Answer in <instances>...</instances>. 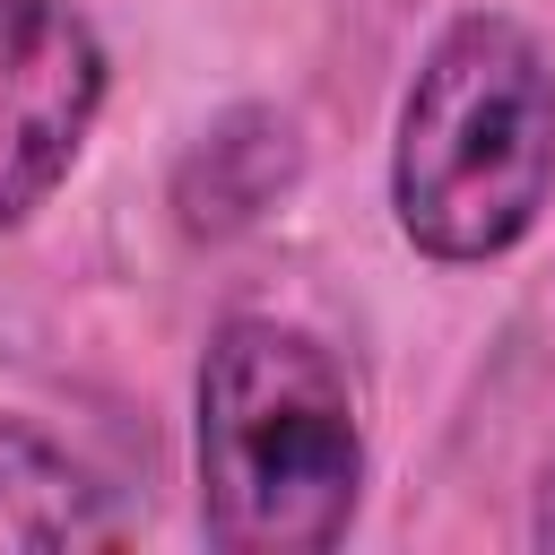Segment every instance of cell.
Here are the masks:
<instances>
[{
    "mask_svg": "<svg viewBox=\"0 0 555 555\" xmlns=\"http://www.w3.org/2000/svg\"><path fill=\"white\" fill-rule=\"evenodd\" d=\"M555 208V52L512 9H460L390 130V225L434 269L503 260Z\"/></svg>",
    "mask_w": 555,
    "mask_h": 555,
    "instance_id": "obj_2",
    "label": "cell"
},
{
    "mask_svg": "<svg viewBox=\"0 0 555 555\" xmlns=\"http://www.w3.org/2000/svg\"><path fill=\"white\" fill-rule=\"evenodd\" d=\"M529 546H555V460H546V477L529 494Z\"/></svg>",
    "mask_w": 555,
    "mask_h": 555,
    "instance_id": "obj_6",
    "label": "cell"
},
{
    "mask_svg": "<svg viewBox=\"0 0 555 555\" xmlns=\"http://www.w3.org/2000/svg\"><path fill=\"white\" fill-rule=\"evenodd\" d=\"M304 147H295V121L278 104H234L225 121L199 130V147L173 165V208L191 234H234L251 225L260 208H278V191L295 182Z\"/></svg>",
    "mask_w": 555,
    "mask_h": 555,
    "instance_id": "obj_4",
    "label": "cell"
},
{
    "mask_svg": "<svg viewBox=\"0 0 555 555\" xmlns=\"http://www.w3.org/2000/svg\"><path fill=\"white\" fill-rule=\"evenodd\" d=\"M199 529L225 555H330L364 503V416L347 364L278 312H234L191 382Z\"/></svg>",
    "mask_w": 555,
    "mask_h": 555,
    "instance_id": "obj_1",
    "label": "cell"
},
{
    "mask_svg": "<svg viewBox=\"0 0 555 555\" xmlns=\"http://www.w3.org/2000/svg\"><path fill=\"white\" fill-rule=\"evenodd\" d=\"M121 512L43 425L0 416V546H113Z\"/></svg>",
    "mask_w": 555,
    "mask_h": 555,
    "instance_id": "obj_5",
    "label": "cell"
},
{
    "mask_svg": "<svg viewBox=\"0 0 555 555\" xmlns=\"http://www.w3.org/2000/svg\"><path fill=\"white\" fill-rule=\"evenodd\" d=\"M104 35L69 0H0V234L69 182L104 113Z\"/></svg>",
    "mask_w": 555,
    "mask_h": 555,
    "instance_id": "obj_3",
    "label": "cell"
}]
</instances>
